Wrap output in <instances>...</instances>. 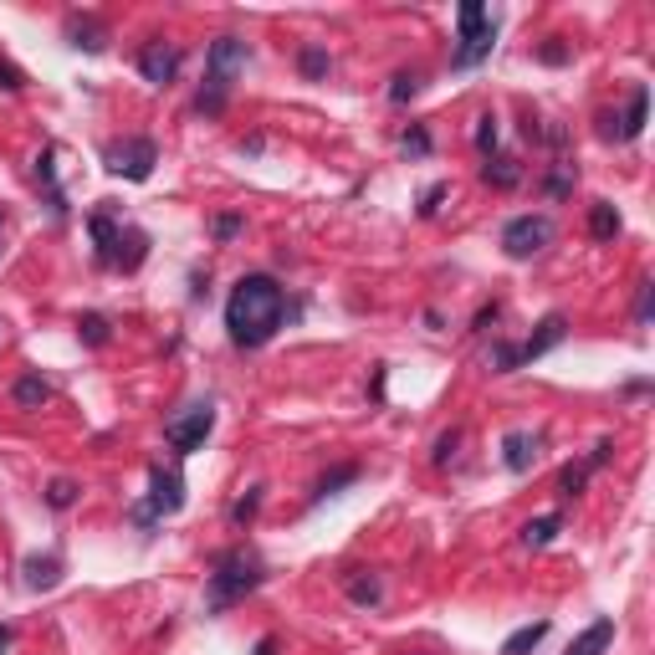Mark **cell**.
Listing matches in <instances>:
<instances>
[{
    "label": "cell",
    "instance_id": "cell-1",
    "mask_svg": "<svg viewBox=\"0 0 655 655\" xmlns=\"http://www.w3.org/2000/svg\"><path fill=\"white\" fill-rule=\"evenodd\" d=\"M287 318V292L267 277V272H251L231 287L226 297V328H231V343L236 348H261L272 343L277 328Z\"/></svg>",
    "mask_w": 655,
    "mask_h": 655
},
{
    "label": "cell",
    "instance_id": "cell-2",
    "mask_svg": "<svg viewBox=\"0 0 655 655\" xmlns=\"http://www.w3.org/2000/svg\"><path fill=\"white\" fill-rule=\"evenodd\" d=\"M246 41L241 36H215L210 41V52H205V87H200V113H221L226 108V98H231V87H236V77L246 72Z\"/></svg>",
    "mask_w": 655,
    "mask_h": 655
},
{
    "label": "cell",
    "instance_id": "cell-3",
    "mask_svg": "<svg viewBox=\"0 0 655 655\" xmlns=\"http://www.w3.org/2000/svg\"><path fill=\"white\" fill-rule=\"evenodd\" d=\"M261 579H267V563H261L251 548H231L215 558V574L205 579V604L210 609H231L236 599H246Z\"/></svg>",
    "mask_w": 655,
    "mask_h": 655
},
{
    "label": "cell",
    "instance_id": "cell-4",
    "mask_svg": "<svg viewBox=\"0 0 655 655\" xmlns=\"http://www.w3.org/2000/svg\"><path fill=\"white\" fill-rule=\"evenodd\" d=\"M492 47H497V26H492L487 11L471 0V6H461V41H456V52H451V67L466 72V67H476V62H487Z\"/></svg>",
    "mask_w": 655,
    "mask_h": 655
},
{
    "label": "cell",
    "instance_id": "cell-5",
    "mask_svg": "<svg viewBox=\"0 0 655 655\" xmlns=\"http://www.w3.org/2000/svg\"><path fill=\"white\" fill-rule=\"evenodd\" d=\"M103 164H108V174H118V180H149L154 164H159V144L144 139V134L118 139V144L103 149Z\"/></svg>",
    "mask_w": 655,
    "mask_h": 655
},
{
    "label": "cell",
    "instance_id": "cell-6",
    "mask_svg": "<svg viewBox=\"0 0 655 655\" xmlns=\"http://www.w3.org/2000/svg\"><path fill=\"white\" fill-rule=\"evenodd\" d=\"M185 507V476L180 471H164V466H154L149 471V502L134 512L139 522H144V528H149V522H159V517H174V512H180Z\"/></svg>",
    "mask_w": 655,
    "mask_h": 655
},
{
    "label": "cell",
    "instance_id": "cell-7",
    "mask_svg": "<svg viewBox=\"0 0 655 655\" xmlns=\"http://www.w3.org/2000/svg\"><path fill=\"white\" fill-rule=\"evenodd\" d=\"M548 241H553V221H548V215H512V221L502 226V251L512 261L538 256Z\"/></svg>",
    "mask_w": 655,
    "mask_h": 655
},
{
    "label": "cell",
    "instance_id": "cell-8",
    "mask_svg": "<svg viewBox=\"0 0 655 655\" xmlns=\"http://www.w3.org/2000/svg\"><path fill=\"white\" fill-rule=\"evenodd\" d=\"M210 425H215V405H210V400H195L185 415H174V420L164 425V441H169L174 451H180V456H190V451H200V446H205Z\"/></svg>",
    "mask_w": 655,
    "mask_h": 655
},
{
    "label": "cell",
    "instance_id": "cell-9",
    "mask_svg": "<svg viewBox=\"0 0 655 655\" xmlns=\"http://www.w3.org/2000/svg\"><path fill=\"white\" fill-rule=\"evenodd\" d=\"M180 62H185V52L174 47V41H149V47L139 52V72L154 87H169L174 77H180Z\"/></svg>",
    "mask_w": 655,
    "mask_h": 655
},
{
    "label": "cell",
    "instance_id": "cell-10",
    "mask_svg": "<svg viewBox=\"0 0 655 655\" xmlns=\"http://www.w3.org/2000/svg\"><path fill=\"white\" fill-rule=\"evenodd\" d=\"M87 231H93V246H98V261H103V267H123L128 231L113 221V215H108V210H93V215H87Z\"/></svg>",
    "mask_w": 655,
    "mask_h": 655
},
{
    "label": "cell",
    "instance_id": "cell-11",
    "mask_svg": "<svg viewBox=\"0 0 655 655\" xmlns=\"http://www.w3.org/2000/svg\"><path fill=\"white\" fill-rule=\"evenodd\" d=\"M609 451H615V441H599V446L589 451V461L563 466V471H558V497H563V502H574V497L584 492V482H589V471H599V466L609 461Z\"/></svg>",
    "mask_w": 655,
    "mask_h": 655
},
{
    "label": "cell",
    "instance_id": "cell-12",
    "mask_svg": "<svg viewBox=\"0 0 655 655\" xmlns=\"http://www.w3.org/2000/svg\"><path fill=\"white\" fill-rule=\"evenodd\" d=\"M563 333H569V323H563V313H548V318L538 323V333H533L528 343H517V364H533V359H543L548 348H558V343H563Z\"/></svg>",
    "mask_w": 655,
    "mask_h": 655
},
{
    "label": "cell",
    "instance_id": "cell-13",
    "mask_svg": "<svg viewBox=\"0 0 655 655\" xmlns=\"http://www.w3.org/2000/svg\"><path fill=\"white\" fill-rule=\"evenodd\" d=\"M502 461H507L512 476H528L533 461H538V435L533 430H512L507 441H502Z\"/></svg>",
    "mask_w": 655,
    "mask_h": 655
},
{
    "label": "cell",
    "instance_id": "cell-14",
    "mask_svg": "<svg viewBox=\"0 0 655 655\" xmlns=\"http://www.w3.org/2000/svg\"><path fill=\"white\" fill-rule=\"evenodd\" d=\"M609 640H615V620L599 615V620H594V625H589V630H584L569 650H563V655H604V650H609Z\"/></svg>",
    "mask_w": 655,
    "mask_h": 655
},
{
    "label": "cell",
    "instance_id": "cell-15",
    "mask_svg": "<svg viewBox=\"0 0 655 655\" xmlns=\"http://www.w3.org/2000/svg\"><path fill=\"white\" fill-rule=\"evenodd\" d=\"M21 574H26V589H57V579H62V558L57 553H47V558H26L21 563Z\"/></svg>",
    "mask_w": 655,
    "mask_h": 655
},
{
    "label": "cell",
    "instance_id": "cell-16",
    "mask_svg": "<svg viewBox=\"0 0 655 655\" xmlns=\"http://www.w3.org/2000/svg\"><path fill=\"white\" fill-rule=\"evenodd\" d=\"M645 113H650V87H635V93H630V108H625V118H615V123H620V128H615V139H640Z\"/></svg>",
    "mask_w": 655,
    "mask_h": 655
},
{
    "label": "cell",
    "instance_id": "cell-17",
    "mask_svg": "<svg viewBox=\"0 0 655 655\" xmlns=\"http://www.w3.org/2000/svg\"><path fill=\"white\" fill-rule=\"evenodd\" d=\"M11 400H16L21 410H41V405L52 400V384L41 379V374H21V379H16V389H11Z\"/></svg>",
    "mask_w": 655,
    "mask_h": 655
},
{
    "label": "cell",
    "instance_id": "cell-18",
    "mask_svg": "<svg viewBox=\"0 0 655 655\" xmlns=\"http://www.w3.org/2000/svg\"><path fill=\"white\" fill-rule=\"evenodd\" d=\"M36 180H41V190H47V200H52V215H67V200H62V185H57V154L52 149H41Z\"/></svg>",
    "mask_w": 655,
    "mask_h": 655
},
{
    "label": "cell",
    "instance_id": "cell-19",
    "mask_svg": "<svg viewBox=\"0 0 655 655\" xmlns=\"http://www.w3.org/2000/svg\"><path fill=\"white\" fill-rule=\"evenodd\" d=\"M67 36H72L77 52H103V47H108V41H103V26H98L93 16H72V21H67Z\"/></svg>",
    "mask_w": 655,
    "mask_h": 655
},
{
    "label": "cell",
    "instance_id": "cell-20",
    "mask_svg": "<svg viewBox=\"0 0 655 655\" xmlns=\"http://www.w3.org/2000/svg\"><path fill=\"white\" fill-rule=\"evenodd\" d=\"M589 236H594V241H615V236H620V210L609 205V200H594V205H589Z\"/></svg>",
    "mask_w": 655,
    "mask_h": 655
},
{
    "label": "cell",
    "instance_id": "cell-21",
    "mask_svg": "<svg viewBox=\"0 0 655 655\" xmlns=\"http://www.w3.org/2000/svg\"><path fill=\"white\" fill-rule=\"evenodd\" d=\"M563 533V512H548V517H533L528 528H522V548H548L553 538Z\"/></svg>",
    "mask_w": 655,
    "mask_h": 655
},
{
    "label": "cell",
    "instance_id": "cell-22",
    "mask_svg": "<svg viewBox=\"0 0 655 655\" xmlns=\"http://www.w3.org/2000/svg\"><path fill=\"white\" fill-rule=\"evenodd\" d=\"M543 635H548V620L522 625V630H512V635L502 640V655H533V650L543 645Z\"/></svg>",
    "mask_w": 655,
    "mask_h": 655
},
{
    "label": "cell",
    "instance_id": "cell-23",
    "mask_svg": "<svg viewBox=\"0 0 655 655\" xmlns=\"http://www.w3.org/2000/svg\"><path fill=\"white\" fill-rule=\"evenodd\" d=\"M487 185H497V190H512L517 180H522V164L517 159H507V154H487Z\"/></svg>",
    "mask_w": 655,
    "mask_h": 655
},
{
    "label": "cell",
    "instance_id": "cell-24",
    "mask_svg": "<svg viewBox=\"0 0 655 655\" xmlns=\"http://www.w3.org/2000/svg\"><path fill=\"white\" fill-rule=\"evenodd\" d=\"M77 338L93 343V348H103V343H108V318H103V313H82V318H77Z\"/></svg>",
    "mask_w": 655,
    "mask_h": 655
},
{
    "label": "cell",
    "instance_id": "cell-25",
    "mask_svg": "<svg viewBox=\"0 0 655 655\" xmlns=\"http://www.w3.org/2000/svg\"><path fill=\"white\" fill-rule=\"evenodd\" d=\"M348 482H359V466H338L333 476H323V482H318V492H313V502L333 497V492H338V487H348Z\"/></svg>",
    "mask_w": 655,
    "mask_h": 655
},
{
    "label": "cell",
    "instance_id": "cell-26",
    "mask_svg": "<svg viewBox=\"0 0 655 655\" xmlns=\"http://www.w3.org/2000/svg\"><path fill=\"white\" fill-rule=\"evenodd\" d=\"M379 594H384V589H379L374 574H369V579H364V574L348 579V599H354V604H379Z\"/></svg>",
    "mask_w": 655,
    "mask_h": 655
},
{
    "label": "cell",
    "instance_id": "cell-27",
    "mask_svg": "<svg viewBox=\"0 0 655 655\" xmlns=\"http://www.w3.org/2000/svg\"><path fill=\"white\" fill-rule=\"evenodd\" d=\"M297 67H302V77H328V52L323 47H302V57H297Z\"/></svg>",
    "mask_w": 655,
    "mask_h": 655
},
{
    "label": "cell",
    "instance_id": "cell-28",
    "mask_svg": "<svg viewBox=\"0 0 655 655\" xmlns=\"http://www.w3.org/2000/svg\"><path fill=\"white\" fill-rule=\"evenodd\" d=\"M77 502V482H67V476H57V482L47 487V507H57V512H67Z\"/></svg>",
    "mask_w": 655,
    "mask_h": 655
},
{
    "label": "cell",
    "instance_id": "cell-29",
    "mask_svg": "<svg viewBox=\"0 0 655 655\" xmlns=\"http://www.w3.org/2000/svg\"><path fill=\"white\" fill-rule=\"evenodd\" d=\"M420 93V77L415 72H395V87H389V103H410Z\"/></svg>",
    "mask_w": 655,
    "mask_h": 655
},
{
    "label": "cell",
    "instance_id": "cell-30",
    "mask_svg": "<svg viewBox=\"0 0 655 655\" xmlns=\"http://www.w3.org/2000/svg\"><path fill=\"white\" fill-rule=\"evenodd\" d=\"M256 507H261V487H251V492H246V497L231 507V522H236V528H246V522L256 517Z\"/></svg>",
    "mask_w": 655,
    "mask_h": 655
},
{
    "label": "cell",
    "instance_id": "cell-31",
    "mask_svg": "<svg viewBox=\"0 0 655 655\" xmlns=\"http://www.w3.org/2000/svg\"><path fill=\"white\" fill-rule=\"evenodd\" d=\"M476 149H482V154H492V149H497V118H492V113L476 118Z\"/></svg>",
    "mask_w": 655,
    "mask_h": 655
},
{
    "label": "cell",
    "instance_id": "cell-32",
    "mask_svg": "<svg viewBox=\"0 0 655 655\" xmlns=\"http://www.w3.org/2000/svg\"><path fill=\"white\" fill-rule=\"evenodd\" d=\"M492 369H497V374H512V369H517V343H492Z\"/></svg>",
    "mask_w": 655,
    "mask_h": 655
},
{
    "label": "cell",
    "instance_id": "cell-33",
    "mask_svg": "<svg viewBox=\"0 0 655 655\" xmlns=\"http://www.w3.org/2000/svg\"><path fill=\"white\" fill-rule=\"evenodd\" d=\"M456 446H461V430H446V435H441V441H435V451H430V461H435V466H446V461L456 456Z\"/></svg>",
    "mask_w": 655,
    "mask_h": 655
},
{
    "label": "cell",
    "instance_id": "cell-34",
    "mask_svg": "<svg viewBox=\"0 0 655 655\" xmlns=\"http://www.w3.org/2000/svg\"><path fill=\"white\" fill-rule=\"evenodd\" d=\"M0 87H6V93H21V87H26V72L11 67L6 57H0Z\"/></svg>",
    "mask_w": 655,
    "mask_h": 655
},
{
    "label": "cell",
    "instance_id": "cell-35",
    "mask_svg": "<svg viewBox=\"0 0 655 655\" xmlns=\"http://www.w3.org/2000/svg\"><path fill=\"white\" fill-rule=\"evenodd\" d=\"M405 154H430V134H425V128H410V134H405Z\"/></svg>",
    "mask_w": 655,
    "mask_h": 655
},
{
    "label": "cell",
    "instance_id": "cell-36",
    "mask_svg": "<svg viewBox=\"0 0 655 655\" xmlns=\"http://www.w3.org/2000/svg\"><path fill=\"white\" fill-rule=\"evenodd\" d=\"M241 231V221H236V215H215V236H221V241H231Z\"/></svg>",
    "mask_w": 655,
    "mask_h": 655
},
{
    "label": "cell",
    "instance_id": "cell-37",
    "mask_svg": "<svg viewBox=\"0 0 655 655\" xmlns=\"http://www.w3.org/2000/svg\"><path fill=\"white\" fill-rule=\"evenodd\" d=\"M538 57H543L548 67H563V62H569V52H563V47H558V41H548V47H543Z\"/></svg>",
    "mask_w": 655,
    "mask_h": 655
},
{
    "label": "cell",
    "instance_id": "cell-38",
    "mask_svg": "<svg viewBox=\"0 0 655 655\" xmlns=\"http://www.w3.org/2000/svg\"><path fill=\"white\" fill-rule=\"evenodd\" d=\"M441 195H446V185H430V190H425V200H420V215H435V205H441Z\"/></svg>",
    "mask_w": 655,
    "mask_h": 655
},
{
    "label": "cell",
    "instance_id": "cell-39",
    "mask_svg": "<svg viewBox=\"0 0 655 655\" xmlns=\"http://www.w3.org/2000/svg\"><path fill=\"white\" fill-rule=\"evenodd\" d=\"M635 318H640V323H650V282L640 287V308H635Z\"/></svg>",
    "mask_w": 655,
    "mask_h": 655
},
{
    "label": "cell",
    "instance_id": "cell-40",
    "mask_svg": "<svg viewBox=\"0 0 655 655\" xmlns=\"http://www.w3.org/2000/svg\"><path fill=\"white\" fill-rule=\"evenodd\" d=\"M256 655H277V640L267 635V640H256Z\"/></svg>",
    "mask_w": 655,
    "mask_h": 655
},
{
    "label": "cell",
    "instance_id": "cell-41",
    "mask_svg": "<svg viewBox=\"0 0 655 655\" xmlns=\"http://www.w3.org/2000/svg\"><path fill=\"white\" fill-rule=\"evenodd\" d=\"M11 650V625H0V655Z\"/></svg>",
    "mask_w": 655,
    "mask_h": 655
},
{
    "label": "cell",
    "instance_id": "cell-42",
    "mask_svg": "<svg viewBox=\"0 0 655 655\" xmlns=\"http://www.w3.org/2000/svg\"><path fill=\"white\" fill-rule=\"evenodd\" d=\"M0 226H6V215H0Z\"/></svg>",
    "mask_w": 655,
    "mask_h": 655
}]
</instances>
